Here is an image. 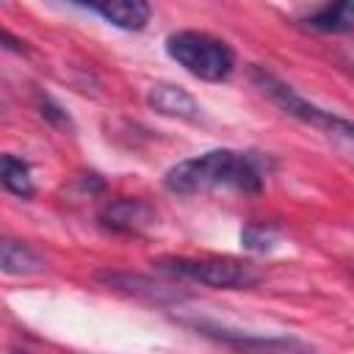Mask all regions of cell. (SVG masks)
Returning a JSON list of instances; mask_svg holds the SVG:
<instances>
[{"label":"cell","mask_w":354,"mask_h":354,"mask_svg":"<svg viewBox=\"0 0 354 354\" xmlns=\"http://www.w3.org/2000/svg\"><path fill=\"white\" fill-rule=\"evenodd\" d=\"M152 210L138 199H113L100 213V224L113 232H141L152 224Z\"/></svg>","instance_id":"7"},{"label":"cell","mask_w":354,"mask_h":354,"mask_svg":"<svg viewBox=\"0 0 354 354\" xmlns=\"http://www.w3.org/2000/svg\"><path fill=\"white\" fill-rule=\"evenodd\" d=\"M263 163L252 152L238 149H207L202 155L185 158L174 163L163 185L171 194L180 196H196L207 191H241V194H257L263 188Z\"/></svg>","instance_id":"1"},{"label":"cell","mask_w":354,"mask_h":354,"mask_svg":"<svg viewBox=\"0 0 354 354\" xmlns=\"http://www.w3.org/2000/svg\"><path fill=\"white\" fill-rule=\"evenodd\" d=\"M41 116H47V119H53V122H58V124H69V116H66L58 105H53L50 100L41 102Z\"/></svg>","instance_id":"13"},{"label":"cell","mask_w":354,"mask_h":354,"mask_svg":"<svg viewBox=\"0 0 354 354\" xmlns=\"http://www.w3.org/2000/svg\"><path fill=\"white\" fill-rule=\"evenodd\" d=\"M0 185L11 191L19 199H30L36 194V183L30 174V166L17 155H0Z\"/></svg>","instance_id":"10"},{"label":"cell","mask_w":354,"mask_h":354,"mask_svg":"<svg viewBox=\"0 0 354 354\" xmlns=\"http://www.w3.org/2000/svg\"><path fill=\"white\" fill-rule=\"evenodd\" d=\"M158 268L180 279L199 282L207 288H224V290L252 288L260 282V274L249 263L232 257H163L158 260Z\"/></svg>","instance_id":"4"},{"label":"cell","mask_w":354,"mask_h":354,"mask_svg":"<svg viewBox=\"0 0 354 354\" xmlns=\"http://www.w3.org/2000/svg\"><path fill=\"white\" fill-rule=\"evenodd\" d=\"M147 102H149V108L158 111L160 116H171V119L194 122V119H199V113H202L199 100H196L188 88H183V86H177V83H166V80L149 86Z\"/></svg>","instance_id":"6"},{"label":"cell","mask_w":354,"mask_h":354,"mask_svg":"<svg viewBox=\"0 0 354 354\" xmlns=\"http://www.w3.org/2000/svg\"><path fill=\"white\" fill-rule=\"evenodd\" d=\"M44 268H47V263H44V257L33 246H28L25 241H17V238L0 232V274L30 277V274H39Z\"/></svg>","instance_id":"8"},{"label":"cell","mask_w":354,"mask_h":354,"mask_svg":"<svg viewBox=\"0 0 354 354\" xmlns=\"http://www.w3.org/2000/svg\"><path fill=\"white\" fill-rule=\"evenodd\" d=\"M166 53L188 75H194L199 80H207V83H221L235 69L232 47L224 39L210 36L205 30H174V33H169L166 36Z\"/></svg>","instance_id":"2"},{"label":"cell","mask_w":354,"mask_h":354,"mask_svg":"<svg viewBox=\"0 0 354 354\" xmlns=\"http://www.w3.org/2000/svg\"><path fill=\"white\" fill-rule=\"evenodd\" d=\"M0 3H3V0H0Z\"/></svg>","instance_id":"15"},{"label":"cell","mask_w":354,"mask_h":354,"mask_svg":"<svg viewBox=\"0 0 354 354\" xmlns=\"http://www.w3.org/2000/svg\"><path fill=\"white\" fill-rule=\"evenodd\" d=\"M196 329L221 343H232L238 348H301V343L288 340V337H252L238 329H224V326H210V324H196Z\"/></svg>","instance_id":"9"},{"label":"cell","mask_w":354,"mask_h":354,"mask_svg":"<svg viewBox=\"0 0 354 354\" xmlns=\"http://www.w3.org/2000/svg\"><path fill=\"white\" fill-rule=\"evenodd\" d=\"M0 44H6V47H11V50H22V41H19L17 36H11L8 30H3V28H0Z\"/></svg>","instance_id":"14"},{"label":"cell","mask_w":354,"mask_h":354,"mask_svg":"<svg viewBox=\"0 0 354 354\" xmlns=\"http://www.w3.org/2000/svg\"><path fill=\"white\" fill-rule=\"evenodd\" d=\"M304 25L324 33H346L351 28V0H326L315 14L304 17Z\"/></svg>","instance_id":"11"},{"label":"cell","mask_w":354,"mask_h":354,"mask_svg":"<svg viewBox=\"0 0 354 354\" xmlns=\"http://www.w3.org/2000/svg\"><path fill=\"white\" fill-rule=\"evenodd\" d=\"M69 3L80 8H91L105 22L122 30H144L152 17L149 0H69Z\"/></svg>","instance_id":"5"},{"label":"cell","mask_w":354,"mask_h":354,"mask_svg":"<svg viewBox=\"0 0 354 354\" xmlns=\"http://www.w3.org/2000/svg\"><path fill=\"white\" fill-rule=\"evenodd\" d=\"M282 238V230L271 221H252L241 230V246L249 252H271Z\"/></svg>","instance_id":"12"},{"label":"cell","mask_w":354,"mask_h":354,"mask_svg":"<svg viewBox=\"0 0 354 354\" xmlns=\"http://www.w3.org/2000/svg\"><path fill=\"white\" fill-rule=\"evenodd\" d=\"M252 83H254L277 108H282L288 116H293V119H299V122H304V124H313V127H318V130H324V133H337V136H343V138L351 136V122H348L346 116H337V113H332V111H326V108L310 102V100L301 97L293 86H288V83L279 80L277 75L266 72L263 66H252Z\"/></svg>","instance_id":"3"}]
</instances>
